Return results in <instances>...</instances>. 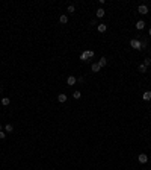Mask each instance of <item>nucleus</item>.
<instances>
[{"mask_svg":"<svg viewBox=\"0 0 151 170\" xmlns=\"http://www.w3.org/2000/svg\"><path fill=\"white\" fill-rule=\"evenodd\" d=\"M144 65H145V67H147V69H148V67L151 65V59L148 58V56H147V58H145V59H144Z\"/></svg>","mask_w":151,"mask_h":170,"instance_id":"17","label":"nucleus"},{"mask_svg":"<svg viewBox=\"0 0 151 170\" xmlns=\"http://www.w3.org/2000/svg\"><path fill=\"white\" fill-rule=\"evenodd\" d=\"M100 69H101V67H100L98 62H94V64L91 65V70H92L94 73H98V71H100Z\"/></svg>","mask_w":151,"mask_h":170,"instance_id":"9","label":"nucleus"},{"mask_svg":"<svg viewBox=\"0 0 151 170\" xmlns=\"http://www.w3.org/2000/svg\"><path fill=\"white\" fill-rule=\"evenodd\" d=\"M5 137H6V134H5L3 131H0V140H3Z\"/></svg>","mask_w":151,"mask_h":170,"instance_id":"21","label":"nucleus"},{"mask_svg":"<svg viewBox=\"0 0 151 170\" xmlns=\"http://www.w3.org/2000/svg\"><path fill=\"white\" fill-rule=\"evenodd\" d=\"M2 129H3V124H2V123H0V131H2Z\"/></svg>","mask_w":151,"mask_h":170,"instance_id":"24","label":"nucleus"},{"mask_svg":"<svg viewBox=\"0 0 151 170\" xmlns=\"http://www.w3.org/2000/svg\"><path fill=\"white\" fill-rule=\"evenodd\" d=\"M148 35H151V27H150V29H148Z\"/></svg>","mask_w":151,"mask_h":170,"instance_id":"23","label":"nucleus"},{"mask_svg":"<svg viewBox=\"0 0 151 170\" xmlns=\"http://www.w3.org/2000/svg\"><path fill=\"white\" fill-rule=\"evenodd\" d=\"M66 11H68V12H70V14H74V11H76V8H74V5H70V6H68V9H66Z\"/></svg>","mask_w":151,"mask_h":170,"instance_id":"19","label":"nucleus"},{"mask_svg":"<svg viewBox=\"0 0 151 170\" xmlns=\"http://www.w3.org/2000/svg\"><path fill=\"white\" fill-rule=\"evenodd\" d=\"M150 161H151V156H150Z\"/></svg>","mask_w":151,"mask_h":170,"instance_id":"25","label":"nucleus"},{"mask_svg":"<svg viewBox=\"0 0 151 170\" xmlns=\"http://www.w3.org/2000/svg\"><path fill=\"white\" fill-rule=\"evenodd\" d=\"M80 59H82V61H88V59H89V58H88V52H86V50L80 55Z\"/></svg>","mask_w":151,"mask_h":170,"instance_id":"18","label":"nucleus"},{"mask_svg":"<svg viewBox=\"0 0 151 170\" xmlns=\"http://www.w3.org/2000/svg\"><path fill=\"white\" fill-rule=\"evenodd\" d=\"M97 31H98L100 33H104L106 31H107V24H103V23H100V24L97 26Z\"/></svg>","mask_w":151,"mask_h":170,"instance_id":"5","label":"nucleus"},{"mask_svg":"<svg viewBox=\"0 0 151 170\" xmlns=\"http://www.w3.org/2000/svg\"><path fill=\"white\" fill-rule=\"evenodd\" d=\"M142 99L145 100V102H150L151 100V91L148 90V91H145L144 94H142Z\"/></svg>","mask_w":151,"mask_h":170,"instance_id":"8","label":"nucleus"},{"mask_svg":"<svg viewBox=\"0 0 151 170\" xmlns=\"http://www.w3.org/2000/svg\"><path fill=\"white\" fill-rule=\"evenodd\" d=\"M2 91H3V87H2V85H0V94H2Z\"/></svg>","mask_w":151,"mask_h":170,"instance_id":"22","label":"nucleus"},{"mask_svg":"<svg viewBox=\"0 0 151 170\" xmlns=\"http://www.w3.org/2000/svg\"><path fill=\"white\" fill-rule=\"evenodd\" d=\"M98 64H100V67H104L106 64H107V59H106L104 56H101V58H100V61H98Z\"/></svg>","mask_w":151,"mask_h":170,"instance_id":"13","label":"nucleus"},{"mask_svg":"<svg viewBox=\"0 0 151 170\" xmlns=\"http://www.w3.org/2000/svg\"><path fill=\"white\" fill-rule=\"evenodd\" d=\"M130 46L133 49H136V50H141V41H139L138 38H133L131 41H130Z\"/></svg>","mask_w":151,"mask_h":170,"instance_id":"1","label":"nucleus"},{"mask_svg":"<svg viewBox=\"0 0 151 170\" xmlns=\"http://www.w3.org/2000/svg\"><path fill=\"white\" fill-rule=\"evenodd\" d=\"M0 103H2L3 106H8L11 103V99L9 97H2V99H0Z\"/></svg>","mask_w":151,"mask_h":170,"instance_id":"11","label":"nucleus"},{"mask_svg":"<svg viewBox=\"0 0 151 170\" xmlns=\"http://www.w3.org/2000/svg\"><path fill=\"white\" fill-rule=\"evenodd\" d=\"M76 82H77L76 76H68V77H66V84H68L70 87H71V85H76Z\"/></svg>","mask_w":151,"mask_h":170,"instance_id":"6","label":"nucleus"},{"mask_svg":"<svg viewBox=\"0 0 151 170\" xmlns=\"http://www.w3.org/2000/svg\"><path fill=\"white\" fill-rule=\"evenodd\" d=\"M66 99H68V97H66V94H65V93H60V94L58 96V102H60V103H65Z\"/></svg>","mask_w":151,"mask_h":170,"instance_id":"7","label":"nucleus"},{"mask_svg":"<svg viewBox=\"0 0 151 170\" xmlns=\"http://www.w3.org/2000/svg\"><path fill=\"white\" fill-rule=\"evenodd\" d=\"M138 161L141 162V164L148 162V155H147V154H139V155H138Z\"/></svg>","mask_w":151,"mask_h":170,"instance_id":"2","label":"nucleus"},{"mask_svg":"<svg viewBox=\"0 0 151 170\" xmlns=\"http://www.w3.org/2000/svg\"><path fill=\"white\" fill-rule=\"evenodd\" d=\"M138 70H139V73H147V67H145L144 64H141L138 67Z\"/></svg>","mask_w":151,"mask_h":170,"instance_id":"15","label":"nucleus"},{"mask_svg":"<svg viewBox=\"0 0 151 170\" xmlns=\"http://www.w3.org/2000/svg\"><path fill=\"white\" fill-rule=\"evenodd\" d=\"M72 97H74L76 100H77V99H80V97H82V93H80V91H77V90H76V91L72 93Z\"/></svg>","mask_w":151,"mask_h":170,"instance_id":"16","label":"nucleus"},{"mask_svg":"<svg viewBox=\"0 0 151 170\" xmlns=\"http://www.w3.org/2000/svg\"><path fill=\"white\" fill-rule=\"evenodd\" d=\"M59 21H60L62 24H66V23H68V17H66L65 14H62V15L59 17Z\"/></svg>","mask_w":151,"mask_h":170,"instance_id":"12","label":"nucleus"},{"mask_svg":"<svg viewBox=\"0 0 151 170\" xmlns=\"http://www.w3.org/2000/svg\"><path fill=\"white\" fill-rule=\"evenodd\" d=\"M104 14H106V11H104L103 8H98V9H97V18H103Z\"/></svg>","mask_w":151,"mask_h":170,"instance_id":"10","label":"nucleus"},{"mask_svg":"<svg viewBox=\"0 0 151 170\" xmlns=\"http://www.w3.org/2000/svg\"><path fill=\"white\" fill-rule=\"evenodd\" d=\"M12 131H14V126L11 123H8L6 126H5V132H12Z\"/></svg>","mask_w":151,"mask_h":170,"instance_id":"14","label":"nucleus"},{"mask_svg":"<svg viewBox=\"0 0 151 170\" xmlns=\"http://www.w3.org/2000/svg\"><path fill=\"white\" fill-rule=\"evenodd\" d=\"M86 52H88V58H89V59L94 58V55H95V53H94V50H86Z\"/></svg>","mask_w":151,"mask_h":170,"instance_id":"20","label":"nucleus"},{"mask_svg":"<svg viewBox=\"0 0 151 170\" xmlns=\"http://www.w3.org/2000/svg\"><path fill=\"white\" fill-rule=\"evenodd\" d=\"M138 12H139V14H142V15L148 14V6H147V5H141V6L138 8Z\"/></svg>","mask_w":151,"mask_h":170,"instance_id":"3","label":"nucleus"},{"mask_svg":"<svg viewBox=\"0 0 151 170\" xmlns=\"http://www.w3.org/2000/svg\"><path fill=\"white\" fill-rule=\"evenodd\" d=\"M145 24H147V23H145L144 20H138V21H136V29H138V31H142L144 27H145Z\"/></svg>","mask_w":151,"mask_h":170,"instance_id":"4","label":"nucleus"}]
</instances>
